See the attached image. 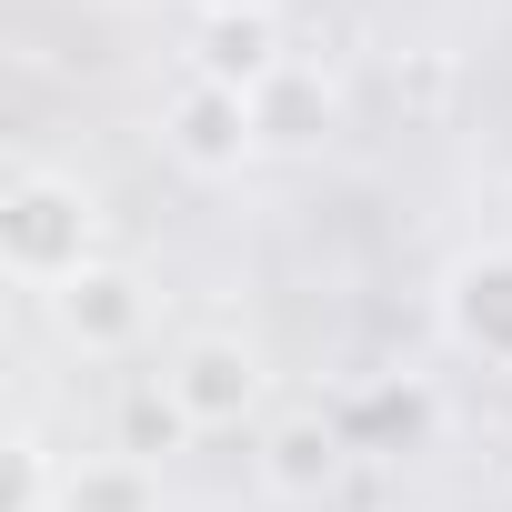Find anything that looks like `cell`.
Returning <instances> with one entry per match:
<instances>
[{
  "label": "cell",
  "instance_id": "cell-1",
  "mask_svg": "<svg viewBox=\"0 0 512 512\" xmlns=\"http://www.w3.org/2000/svg\"><path fill=\"white\" fill-rule=\"evenodd\" d=\"M101 262V201L71 171H11L0 181V272L21 292H61Z\"/></svg>",
  "mask_w": 512,
  "mask_h": 512
},
{
  "label": "cell",
  "instance_id": "cell-2",
  "mask_svg": "<svg viewBox=\"0 0 512 512\" xmlns=\"http://www.w3.org/2000/svg\"><path fill=\"white\" fill-rule=\"evenodd\" d=\"M161 151L191 171V181H241L251 161H262V111H251V91H221V81H181L161 101Z\"/></svg>",
  "mask_w": 512,
  "mask_h": 512
},
{
  "label": "cell",
  "instance_id": "cell-3",
  "mask_svg": "<svg viewBox=\"0 0 512 512\" xmlns=\"http://www.w3.org/2000/svg\"><path fill=\"white\" fill-rule=\"evenodd\" d=\"M41 302H51V332H61L71 352H91V362H121V352H141V332H151V282L121 272V262H91L81 282H61V292H41Z\"/></svg>",
  "mask_w": 512,
  "mask_h": 512
},
{
  "label": "cell",
  "instance_id": "cell-4",
  "mask_svg": "<svg viewBox=\"0 0 512 512\" xmlns=\"http://www.w3.org/2000/svg\"><path fill=\"white\" fill-rule=\"evenodd\" d=\"M171 402L191 412V432H241L251 412H262V352H251V342H231V332H201V342H181L171 352Z\"/></svg>",
  "mask_w": 512,
  "mask_h": 512
},
{
  "label": "cell",
  "instance_id": "cell-5",
  "mask_svg": "<svg viewBox=\"0 0 512 512\" xmlns=\"http://www.w3.org/2000/svg\"><path fill=\"white\" fill-rule=\"evenodd\" d=\"M442 342L512 372V241L492 251H462V262L442 272Z\"/></svg>",
  "mask_w": 512,
  "mask_h": 512
},
{
  "label": "cell",
  "instance_id": "cell-6",
  "mask_svg": "<svg viewBox=\"0 0 512 512\" xmlns=\"http://www.w3.org/2000/svg\"><path fill=\"white\" fill-rule=\"evenodd\" d=\"M342 462H352V432H342L332 412H282V422L262 432V492L292 502V512L332 502V492H342Z\"/></svg>",
  "mask_w": 512,
  "mask_h": 512
},
{
  "label": "cell",
  "instance_id": "cell-7",
  "mask_svg": "<svg viewBox=\"0 0 512 512\" xmlns=\"http://www.w3.org/2000/svg\"><path fill=\"white\" fill-rule=\"evenodd\" d=\"M251 111H262V151H322L342 131V91L322 61H282L262 91H251Z\"/></svg>",
  "mask_w": 512,
  "mask_h": 512
},
{
  "label": "cell",
  "instance_id": "cell-8",
  "mask_svg": "<svg viewBox=\"0 0 512 512\" xmlns=\"http://www.w3.org/2000/svg\"><path fill=\"white\" fill-rule=\"evenodd\" d=\"M282 61H292L282 51V21H201L191 31V71L221 81V91H262Z\"/></svg>",
  "mask_w": 512,
  "mask_h": 512
},
{
  "label": "cell",
  "instance_id": "cell-9",
  "mask_svg": "<svg viewBox=\"0 0 512 512\" xmlns=\"http://www.w3.org/2000/svg\"><path fill=\"white\" fill-rule=\"evenodd\" d=\"M61 512H151V462H131V452L71 462V482H61Z\"/></svg>",
  "mask_w": 512,
  "mask_h": 512
},
{
  "label": "cell",
  "instance_id": "cell-10",
  "mask_svg": "<svg viewBox=\"0 0 512 512\" xmlns=\"http://www.w3.org/2000/svg\"><path fill=\"white\" fill-rule=\"evenodd\" d=\"M181 442H191V412L171 402V382L121 392V452H131V462H161V452H181Z\"/></svg>",
  "mask_w": 512,
  "mask_h": 512
},
{
  "label": "cell",
  "instance_id": "cell-11",
  "mask_svg": "<svg viewBox=\"0 0 512 512\" xmlns=\"http://www.w3.org/2000/svg\"><path fill=\"white\" fill-rule=\"evenodd\" d=\"M0 462H11V482H0V512H51L61 502V462H51V442L41 432H11V452H0Z\"/></svg>",
  "mask_w": 512,
  "mask_h": 512
},
{
  "label": "cell",
  "instance_id": "cell-12",
  "mask_svg": "<svg viewBox=\"0 0 512 512\" xmlns=\"http://www.w3.org/2000/svg\"><path fill=\"white\" fill-rule=\"evenodd\" d=\"M201 21H282V0H191Z\"/></svg>",
  "mask_w": 512,
  "mask_h": 512
}]
</instances>
